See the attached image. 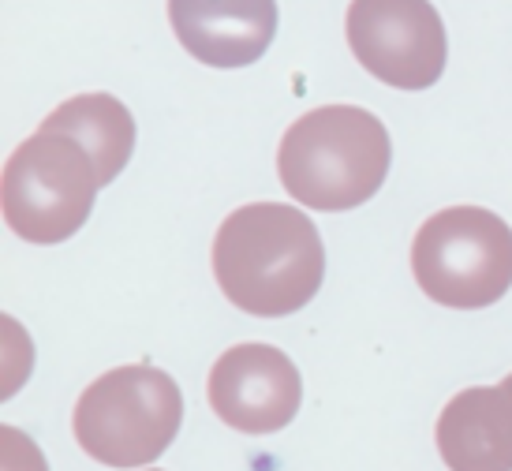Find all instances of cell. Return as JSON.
I'll return each mask as SVG.
<instances>
[{"instance_id": "10", "label": "cell", "mask_w": 512, "mask_h": 471, "mask_svg": "<svg viewBox=\"0 0 512 471\" xmlns=\"http://www.w3.org/2000/svg\"><path fill=\"white\" fill-rule=\"evenodd\" d=\"M42 131L68 135L98 165L101 187L113 184L135 150V120L113 94H79L45 116Z\"/></svg>"}, {"instance_id": "5", "label": "cell", "mask_w": 512, "mask_h": 471, "mask_svg": "<svg viewBox=\"0 0 512 471\" xmlns=\"http://www.w3.org/2000/svg\"><path fill=\"white\" fill-rule=\"evenodd\" d=\"M412 270L441 307H490L512 288V229L483 206L441 210L415 232Z\"/></svg>"}, {"instance_id": "9", "label": "cell", "mask_w": 512, "mask_h": 471, "mask_svg": "<svg viewBox=\"0 0 512 471\" xmlns=\"http://www.w3.org/2000/svg\"><path fill=\"white\" fill-rule=\"evenodd\" d=\"M438 453L453 471H512V374L456 393L438 419Z\"/></svg>"}, {"instance_id": "6", "label": "cell", "mask_w": 512, "mask_h": 471, "mask_svg": "<svg viewBox=\"0 0 512 471\" xmlns=\"http://www.w3.org/2000/svg\"><path fill=\"white\" fill-rule=\"evenodd\" d=\"M344 34L356 60L397 90H427L445 72V27L430 0H352Z\"/></svg>"}, {"instance_id": "11", "label": "cell", "mask_w": 512, "mask_h": 471, "mask_svg": "<svg viewBox=\"0 0 512 471\" xmlns=\"http://www.w3.org/2000/svg\"><path fill=\"white\" fill-rule=\"evenodd\" d=\"M4 471H45V460L19 430H4Z\"/></svg>"}, {"instance_id": "2", "label": "cell", "mask_w": 512, "mask_h": 471, "mask_svg": "<svg viewBox=\"0 0 512 471\" xmlns=\"http://www.w3.org/2000/svg\"><path fill=\"white\" fill-rule=\"evenodd\" d=\"M393 143L374 113L356 105H322L299 116L277 150L281 184L311 210H356L389 176Z\"/></svg>"}, {"instance_id": "1", "label": "cell", "mask_w": 512, "mask_h": 471, "mask_svg": "<svg viewBox=\"0 0 512 471\" xmlns=\"http://www.w3.org/2000/svg\"><path fill=\"white\" fill-rule=\"evenodd\" d=\"M217 285L240 311L285 318L314 300L326 251L314 221L296 206L251 202L225 217L214 240Z\"/></svg>"}, {"instance_id": "7", "label": "cell", "mask_w": 512, "mask_h": 471, "mask_svg": "<svg viewBox=\"0 0 512 471\" xmlns=\"http://www.w3.org/2000/svg\"><path fill=\"white\" fill-rule=\"evenodd\" d=\"M206 393L217 419L232 430L273 434L296 419L303 404V378L281 348L236 344L214 363Z\"/></svg>"}, {"instance_id": "8", "label": "cell", "mask_w": 512, "mask_h": 471, "mask_svg": "<svg viewBox=\"0 0 512 471\" xmlns=\"http://www.w3.org/2000/svg\"><path fill=\"white\" fill-rule=\"evenodd\" d=\"M176 38L210 68H247L277 34V0H169Z\"/></svg>"}, {"instance_id": "4", "label": "cell", "mask_w": 512, "mask_h": 471, "mask_svg": "<svg viewBox=\"0 0 512 471\" xmlns=\"http://www.w3.org/2000/svg\"><path fill=\"white\" fill-rule=\"evenodd\" d=\"M101 191L98 165L83 146L42 131L19 143L4 161L0 202L8 229L27 243H64L86 225Z\"/></svg>"}, {"instance_id": "3", "label": "cell", "mask_w": 512, "mask_h": 471, "mask_svg": "<svg viewBox=\"0 0 512 471\" xmlns=\"http://www.w3.org/2000/svg\"><path fill=\"white\" fill-rule=\"evenodd\" d=\"M184 423L180 386L150 363H131L90 382L75 404V442L109 468H143L172 445Z\"/></svg>"}]
</instances>
